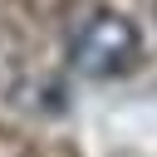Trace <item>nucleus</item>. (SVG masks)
Here are the masks:
<instances>
[{
    "instance_id": "f257e3e1",
    "label": "nucleus",
    "mask_w": 157,
    "mask_h": 157,
    "mask_svg": "<svg viewBox=\"0 0 157 157\" xmlns=\"http://www.w3.org/2000/svg\"><path fill=\"white\" fill-rule=\"evenodd\" d=\"M137 54H142L137 25L118 10H93L69 39V64L83 78H123L137 64Z\"/></svg>"
}]
</instances>
